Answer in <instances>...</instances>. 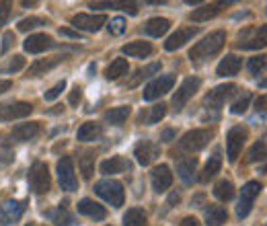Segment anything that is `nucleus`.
<instances>
[{
    "label": "nucleus",
    "mask_w": 267,
    "mask_h": 226,
    "mask_svg": "<svg viewBox=\"0 0 267 226\" xmlns=\"http://www.w3.org/2000/svg\"><path fill=\"white\" fill-rule=\"evenodd\" d=\"M224 43H226V33L224 31H214L208 37H204L202 41H197L189 50V60L191 62L208 60L210 56H214V54H218L220 50H222Z\"/></svg>",
    "instance_id": "1"
},
{
    "label": "nucleus",
    "mask_w": 267,
    "mask_h": 226,
    "mask_svg": "<svg viewBox=\"0 0 267 226\" xmlns=\"http://www.w3.org/2000/svg\"><path fill=\"white\" fill-rule=\"evenodd\" d=\"M95 194L99 198H103L107 203H111L113 208H121L123 206V185L119 181L115 179H103V181H97L95 183Z\"/></svg>",
    "instance_id": "2"
},
{
    "label": "nucleus",
    "mask_w": 267,
    "mask_h": 226,
    "mask_svg": "<svg viewBox=\"0 0 267 226\" xmlns=\"http://www.w3.org/2000/svg\"><path fill=\"white\" fill-rule=\"evenodd\" d=\"M27 181H29V187H31V191L35 196L48 194L50 187H52V177H50L48 165H45V163H33L31 169H29Z\"/></svg>",
    "instance_id": "3"
},
{
    "label": "nucleus",
    "mask_w": 267,
    "mask_h": 226,
    "mask_svg": "<svg viewBox=\"0 0 267 226\" xmlns=\"http://www.w3.org/2000/svg\"><path fill=\"white\" fill-rule=\"evenodd\" d=\"M265 33L267 27H249V29H242L237 37V48L238 50H259L265 45Z\"/></svg>",
    "instance_id": "4"
},
{
    "label": "nucleus",
    "mask_w": 267,
    "mask_h": 226,
    "mask_svg": "<svg viewBox=\"0 0 267 226\" xmlns=\"http://www.w3.org/2000/svg\"><path fill=\"white\" fill-rule=\"evenodd\" d=\"M249 138V132L247 128H242V126H235V128H230L228 136H226V154H228V163H237V158L242 150V146H245Z\"/></svg>",
    "instance_id": "5"
},
{
    "label": "nucleus",
    "mask_w": 267,
    "mask_h": 226,
    "mask_svg": "<svg viewBox=\"0 0 267 226\" xmlns=\"http://www.w3.org/2000/svg\"><path fill=\"white\" fill-rule=\"evenodd\" d=\"M200 86H202V81L197 76L185 78V81L181 83V86L175 90V95H173V109L181 111L185 105H187V101L197 93V88Z\"/></svg>",
    "instance_id": "6"
},
{
    "label": "nucleus",
    "mask_w": 267,
    "mask_h": 226,
    "mask_svg": "<svg viewBox=\"0 0 267 226\" xmlns=\"http://www.w3.org/2000/svg\"><path fill=\"white\" fill-rule=\"evenodd\" d=\"M261 189H263V185L259 183V181H249V183L240 189V199H238V206H237V216L238 218L249 216V212L253 208V201L261 194Z\"/></svg>",
    "instance_id": "7"
},
{
    "label": "nucleus",
    "mask_w": 267,
    "mask_h": 226,
    "mask_svg": "<svg viewBox=\"0 0 267 226\" xmlns=\"http://www.w3.org/2000/svg\"><path fill=\"white\" fill-rule=\"evenodd\" d=\"M212 140V132L210 130H191L187 134H183V138L179 140L181 150L187 152H197L208 146V142Z\"/></svg>",
    "instance_id": "8"
},
{
    "label": "nucleus",
    "mask_w": 267,
    "mask_h": 226,
    "mask_svg": "<svg viewBox=\"0 0 267 226\" xmlns=\"http://www.w3.org/2000/svg\"><path fill=\"white\" fill-rule=\"evenodd\" d=\"M58 179H60V187L64 191H76L78 189L72 156H62L60 161H58Z\"/></svg>",
    "instance_id": "9"
},
{
    "label": "nucleus",
    "mask_w": 267,
    "mask_h": 226,
    "mask_svg": "<svg viewBox=\"0 0 267 226\" xmlns=\"http://www.w3.org/2000/svg\"><path fill=\"white\" fill-rule=\"evenodd\" d=\"M173 85H175V74H162L142 90V97L144 101H154L162 95H167L169 90H173Z\"/></svg>",
    "instance_id": "10"
},
{
    "label": "nucleus",
    "mask_w": 267,
    "mask_h": 226,
    "mask_svg": "<svg viewBox=\"0 0 267 226\" xmlns=\"http://www.w3.org/2000/svg\"><path fill=\"white\" fill-rule=\"evenodd\" d=\"M237 90H238V86H237V85H220V86L212 88L210 93L206 95L204 103L208 105V109H220V107H222L232 95L237 93Z\"/></svg>",
    "instance_id": "11"
},
{
    "label": "nucleus",
    "mask_w": 267,
    "mask_h": 226,
    "mask_svg": "<svg viewBox=\"0 0 267 226\" xmlns=\"http://www.w3.org/2000/svg\"><path fill=\"white\" fill-rule=\"evenodd\" d=\"M27 208V201H17V199H6L0 203V224L8 226V224H15L23 212Z\"/></svg>",
    "instance_id": "12"
},
{
    "label": "nucleus",
    "mask_w": 267,
    "mask_h": 226,
    "mask_svg": "<svg viewBox=\"0 0 267 226\" xmlns=\"http://www.w3.org/2000/svg\"><path fill=\"white\" fill-rule=\"evenodd\" d=\"M33 105L25 101H15V103H2L0 105V121H13L31 115Z\"/></svg>",
    "instance_id": "13"
},
{
    "label": "nucleus",
    "mask_w": 267,
    "mask_h": 226,
    "mask_svg": "<svg viewBox=\"0 0 267 226\" xmlns=\"http://www.w3.org/2000/svg\"><path fill=\"white\" fill-rule=\"evenodd\" d=\"M107 23V17L105 15H74L72 17V25L78 29V31H87V33H95L99 31L103 25Z\"/></svg>",
    "instance_id": "14"
},
{
    "label": "nucleus",
    "mask_w": 267,
    "mask_h": 226,
    "mask_svg": "<svg viewBox=\"0 0 267 226\" xmlns=\"http://www.w3.org/2000/svg\"><path fill=\"white\" fill-rule=\"evenodd\" d=\"M158 154H160V146L156 142H150V140L138 142L136 144V150H134V156H136L138 165H142V167L150 165Z\"/></svg>",
    "instance_id": "15"
},
{
    "label": "nucleus",
    "mask_w": 267,
    "mask_h": 226,
    "mask_svg": "<svg viewBox=\"0 0 267 226\" xmlns=\"http://www.w3.org/2000/svg\"><path fill=\"white\" fill-rule=\"evenodd\" d=\"M23 48H25V52H29V54H41L45 50L56 48V41H54L52 35H48V33H35V35H29L25 39Z\"/></svg>",
    "instance_id": "16"
},
{
    "label": "nucleus",
    "mask_w": 267,
    "mask_h": 226,
    "mask_svg": "<svg viewBox=\"0 0 267 226\" xmlns=\"http://www.w3.org/2000/svg\"><path fill=\"white\" fill-rule=\"evenodd\" d=\"M197 33H200V29L197 27H185V29H177L173 35L165 41V50L167 52H175V50H179V48H183L187 41H191Z\"/></svg>",
    "instance_id": "17"
},
{
    "label": "nucleus",
    "mask_w": 267,
    "mask_h": 226,
    "mask_svg": "<svg viewBox=\"0 0 267 226\" xmlns=\"http://www.w3.org/2000/svg\"><path fill=\"white\" fill-rule=\"evenodd\" d=\"M150 179H152V187L156 194H162V191H167L171 185H173V173L169 165H158L152 169V173H150Z\"/></svg>",
    "instance_id": "18"
},
{
    "label": "nucleus",
    "mask_w": 267,
    "mask_h": 226,
    "mask_svg": "<svg viewBox=\"0 0 267 226\" xmlns=\"http://www.w3.org/2000/svg\"><path fill=\"white\" fill-rule=\"evenodd\" d=\"M41 134V126L39 121H27V123H19V126L13 128V138L17 142H29L35 140Z\"/></svg>",
    "instance_id": "19"
},
{
    "label": "nucleus",
    "mask_w": 267,
    "mask_h": 226,
    "mask_svg": "<svg viewBox=\"0 0 267 226\" xmlns=\"http://www.w3.org/2000/svg\"><path fill=\"white\" fill-rule=\"evenodd\" d=\"M64 60H66L64 56H54V58H43V60H37V62H33V64L29 66L27 76H29V78L41 76V74H45V72L54 70V68H56L58 64H62Z\"/></svg>",
    "instance_id": "20"
},
{
    "label": "nucleus",
    "mask_w": 267,
    "mask_h": 226,
    "mask_svg": "<svg viewBox=\"0 0 267 226\" xmlns=\"http://www.w3.org/2000/svg\"><path fill=\"white\" fill-rule=\"evenodd\" d=\"M132 169V163L125 161L123 156H111L107 161L101 163V173L103 175H118V173H125Z\"/></svg>",
    "instance_id": "21"
},
{
    "label": "nucleus",
    "mask_w": 267,
    "mask_h": 226,
    "mask_svg": "<svg viewBox=\"0 0 267 226\" xmlns=\"http://www.w3.org/2000/svg\"><path fill=\"white\" fill-rule=\"evenodd\" d=\"M78 214H85V216H89V218H92V220H105L107 210L103 208L101 203L85 198V199L78 201Z\"/></svg>",
    "instance_id": "22"
},
{
    "label": "nucleus",
    "mask_w": 267,
    "mask_h": 226,
    "mask_svg": "<svg viewBox=\"0 0 267 226\" xmlns=\"http://www.w3.org/2000/svg\"><path fill=\"white\" fill-rule=\"evenodd\" d=\"M226 4L224 2H210V4H202L200 8H195L193 13L189 15V19L191 21H195V23H204V21H210V19H214L220 10H222Z\"/></svg>",
    "instance_id": "23"
},
{
    "label": "nucleus",
    "mask_w": 267,
    "mask_h": 226,
    "mask_svg": "<svg viewBox=\"0 0 267 226\" xmlns=\"http://www.w3.org/2000/svg\"><path fill=\"white\" fill-rule=\"evenodd\" d=\"M204 216H206V224L208 226H222L228 220V212L222 206L208 203V206L204 208Z\"/></svg>",
    "instance_id": "24"
},
{
    "label": "nucleus",
    "mask_w": 267,
    "mask_h": 226,
    "mask_svg": "<svg viewBox=\"0 0 267 226\" xmlns=\"http://www.w3.org/2000/svg\"><path fill=\"white\" fill-rule=\"evenodd\" d=\"M195 173H197V161L195 158H183L177 165V175L185 185H191L195 181Z\"/></svg>",
    "instance_id": "25"
},
{
    "label": "nucleus",
    "mask_w": 267,
    "mask_h": 226,
    "mask_svg": "<svg viewBox=\"0 0 267 226\" xmlns=\"http://www.w3.org/2000/svg\"><path fill=\"white\" fill-rule=\"evenodd\" d=\"M220 169H222V154H220V150H216V152L210 156V161L206 163L204 171H202V175H200V181H202V183H208V181L214 179V177L220 173Z\"/></svg>",
    "instance_id": "26"
},
{
    "label": "nucleus",
    "mask_w": 267,
    "mask_h": 226,
    "mask_svg": "<svg viewBox=\"0 0 267 226\" xmlns=\"http://www.w3.org/2000/svg\"><path fill=\"white\" fill-rule=\"evenodd\" d=\"M240 64H242V62H240L238 56L230 54V56H226V58L218 64L216 74L222 76V78H226V76H235V74H238V70H240Z\"/></svg>",
    "instance_id": "27"
},
{
    "label": "nucleus",
    "mask_w": 267,
    "mask_h": 226,
    "mask_svg": "<svg viewBox=\"0 0 267 226\" xmlns=\"http://www.w3.org/2000/svg\"><path fill=\"white\" fill-rule=\"evenodd\" d=\"M171 29V21L165 17H152L148 19V23L144 25V31L148 33L150 37H160Z\"/></svg>",
    "instance_id": "28"
},
{
    "label": "nucleus",
    "mask_w": 267,
    "mask_h": 226,
    "mask_svg": "<svg viewBox=\"0 0 267 226\" xmlns=\"http://www.w3.org/2000/svg\"><path fill=\"white\" fill-rule=\"evenodd\" d=\"M121 52L125 56H130V58H148L152 54V45L148 41H132V43L123 45Z\"/></svg>",
    "instance_id": "29"
},
{
    "label": "nucleus",
    "mask_w": 267,
    "mask_h": 226,
    "mask_svg": "<svg viewBox=\"0 0 267 226\" xmlns=\"http://www.w3.org/2000/svg\"><path fill=\"white\" fill-rule=\"evenodd\" d=\"M101 134H103L101 123H97V121H87V123H83V126L78 128L76 138H78L80 142H90V140H97Z\"/></svg>",
    "instance_id": "30"
},
{
    "label": "nucleus",
    "mask_w": 267,
    "mask_h": 226,
    "mask_svg": "<svg viewBox=\"0 0 267 226\" xmlns=\"http://www.w3.org/2000/svg\"><path fill=\"white\" fill-rule=\"evenodd\" d=\"M130 107L127 105H121V107H113L109 111H105V121L111 123V126H123L127 115H130Z\"/></svg>",
    "instance_id": "31"
},
{
    "label": "nucleus",
    "mask_w": 267,
    "mask_h": 226,
    "mask_svg": "<svg viewBox=\"0 0 267 226\" xmlns=\"http://www.w3.org/2000/svg\"><path fill=\"white\" fill-rule=\"evenodd\" d=\"M127 70H130V64H127V60H125V58H118V60H113V62L107 66L105 76L109 78V81H118L119 76L127 74Z\"/></svg>",
    "instance_id": "32"
},
{
    "label": "nucleus",
    "mask_w": 267,
    "mask_h": 226,
    "mask_svg": "<svg viewBox=\"0 0 267 226\" xmlns=\"http://www.w3.org/2000/svg\"><path fill=\"white\" fill-rule=\"evenodd\" d=\"M123 226H146V212L142 208H130L123 214Z\"/></svg>",
    "instance_id": "33"
},
{
    "label": "nucleus",
    "mask_w": 267,
    "mask_h": 226,
    "mask_svg": "<svg viewBox=\"0 0 267 226\" xmlns=\"http://www.w3.org/2000/svg\"><path fill=\"white\" fill-rule=\"evenodd\" d=\"M48 216H50L58 226H70V224H74V222H76V220H74V216H72V214L62 206V203H60V208H56V210L48 212Z\"/></svg>",
    "instance_id": "34"
},
{
    "label": "nucleus",
    "mask_w": 267,
    "mask_h": 226,
    "mask_svg": "<svg viewBox=\"0 0 267 226\" xmlns=\"http://www.w3.org/2000/svg\"><path fill=\"white\" fill-rule=\"evenodd\" d=\"M214 196L220 201H230L232 198H235V185H232L230 181H226V179L218 181V183L214 185Z\"/></svg>",
    "instance_id": "35"
},
{
    "label": "nucleus",
    "mask_w": 267,
    "mask_h": 226,
    "mask_svg": "<svg viewBox=\"0 0 267 226\" xmlns=\"http://www.w3.org/2000/svg\"><path fill=\"white\" fill-rule=\"evenodd\" d=\"M80 173H83L85 179H90L92 173H95V150H87L80 156Z\"/></svg>",
    "instance_id": "36"
},
{
    "label": "nucleus",
    "mask_w": 267,
    "mask_h": 226,
    "mask_svg": "<svg viewBox=\"0 0 267 226\" xmlns=\"http://www.w3.org/2000/svg\"><path fill=\"white\" fill-rule=\"evenodd\" d=\"M158 70H160V64H158V62H154V64H148V66L140 68V70H138V72L134 74L132 81L127 83V86H138V85H140V83L144 81V78H150L152 74H156Z\"/></svg>",
    "instance_id": "37"
},
{
    "label": "nucleus",
    "mask_w": 267,
    "mask_h": 226,
    "mask_svg": "<svg viewBox=\"0 0 267 226\" xmlns=\"http://www.w3.org/2000/svg\"><path fill=\"white\" fill-rule=\"evenodd\" d=\"M92 8H119V10H127L130 15H138V4L134 2H92Z\"/></svg>",
    "instance_id": "38"
},
{
    "label": "nucleus",
    "mask_w": 267,
    "mask_h": 226,
    "mask_svg": "<svg viewBox=\"0 0 267 226\" xmlns=\"http://www.w3.org/2000/svg\"><path fill=\"white\" fill-rule=\"evenodd\" d=\"M251 93H249V90H245V93H242L237 101H235V103H232V107H230V111L232 113H235V115H240V113H245L247 109H249V103H251Z\"/></svg>",
    "instance_id": "39"
},
{
    "label": "nucleus",
    "mask_w": 267,
    "mask_h": 226,
    "mask_svg": "<svg viewBox=\"0 0 267 226\" xmlns=\"http://www.w3.org/2000/svg\"><path fill=\"white\" fill-rule=\"evenodd\" d=\"M265 158V140H259L253 144V148L247 154V163H257Z\"/></svg>",
    "instance_id": "40"
},
{
    "label": "nucleus",
    "mask_w": 267,
    "mask_h": 226,
    "mask_svg": "<svg viewBox=\"0 0 267 226\" xmlns=\"http://www.w3.org/2000/svg\"><path fill=\"white\" fill-rule=\"evenodd\" d=\"M41 25H45V21H43V19H39V17H29V19L19 21L17 29H19V31H23V33H27V31H33V29L41 27Z\"/></svg>",
    "instance_id": "41"
},
{
    "label": "nucleus",
    "mask_w": 267,
    "mask_h": 226,
    "mask_svg": "<svg viewBox=\"0 0 267 226\" xmlns=\"http://www.w3.org/2000/svg\"><path fill=\"white\" fill-rule=\"evenodd\" d=\"M265 62H267V58H265L263 54L251 58L249 64H247V66H249V72H251V74H261V72L265 70Z\"/></svg>",
    "instance_id": "42"
},
{
    "label": "nucleus",
    "mask_w": 267,
    "mask_h": 226,
    "mask_svg": "<svg viewBox=\"0 0 267 226\" xmlns=\"http://www.w3.org/2000/svg\"><path fill=\"white\" fill-rule=\"evenodd\" d=\"M165 115H167V105H165V103H158V105L152 107V111H150L148 123H150V126H152V123H158Z\"/></svg>",
    "instance_id": "43"
},
{
    "label": "nucleus",
    "mask_w": 267,
    "mask_h": 226,
    "mask_svg": "<svg viewBox=\"0 0 267 226\" xmlns=\"http://www.w3.org/2000/svg\"><path fill=\"white\" fill-rule=\"evenodd\" d=\"M123 31H125V19L123 17L111 19V23H109V33L111 35H121Z\"/></svg>",
    "instance_id": "44"
},
{
    "label": "nucleus",
    "mask_w": 267,
    "mask_h": 226,
    "mask_svg": "<svg viewBox=\"0 0 267 226\" xmlns=\"http://www.w3.org/2000/svg\"><path fill=\"white\" fill-rule=\"evenodd\" d=\"M64 88H66V81H60V83L54 85V86L48 90V93L43 95V99H45V101H54V99H58V97L62 95V90H64Z\"/></svg>",
    "instance_id": "45"
},
{
    "label": "nucleus",
    "mask_w": 267,
    "mask_h": 226,
    "mask_svg": "<svg viewBox=\"0 0 267 226\" xmlns=\"http://www.w3.org/2000/svg\"><path fill=\"white\" fill-rule=\"evenodd\" d=\"M21 68H25V58H23V56H13V60L6 64L4 72H19Z\"/></svg>",
    "instance_id": "46"
},
{
    "label": "nucleus",
    "mask_w": 267,
    "mask_h": 226,
    "mask_svg": "<svg viewBox=\"0 0 267 226\" xmlns=\"http://www.w3.org/2000/svg\"><path fill=\"white\" fill-rule=\"evenodd\" d=\"M80 99H83V88L76 85V86L70 90V95H68V103H70V105H78Z\"/></svg>",
    "instance_id": "47"
},
{
    "label": "nucleus",
    "mask_w": 267,
    "mask_h": 226,
    "mask_svg": "<svg viewBox=\"0 0 267 226\" xmlns=\"http://www.w3.org/2000/svg\"><path fill=\"white\" fill-rule=\"evenodd\" d=\"M8 15H10V4L8 2H0V27L6 25Z\"/></svg>",
    "instance_id": "48"
},
{
    "label": "nucleus",
    "mask_w": 267,
    "mask_h": 226,
    "mask_svg": "<svg viewBox=\"0 0 267 226\" xmlns=\"http://www.w3.org/2000/svg\"><path fill=\"white\" fill-rule=\"evenodd\" d=\"M2 41H4V43H2V54H6V52L10 50V45L15 43V33H13V31H6L4 37H2Z\"/></svg>",
    "instance_id": "49"
},
{
    "label": "nucleus",
    "mask_w": 267,
    "mask_h": 226,
    "mask_svg": "<svg viewBox=\"0 0 267 226\" xmlns=\"http://www.w3.org/2000/svg\"><path fill=\"white\" fill-rule=\"evenodd\" d=\"M179 226H200V222H197V218H193V216H185L179 222Z\"/></svg>",
    "instance_id": "50"
},
{
    "label": "nucleus",
    "mask_w": 267,
    "mask_h": 226,
    "mask_svg": "<svg viewBox=\"0 0 267 226\" xmlns=\"http://www.w3.org/2000/svg\"><path fill=\"white\" fill-rule=\"evenodd\" d=\"M60 35H64V37H72V39H78V41H80V33H78V31H70V29H60Z\"/></svg>",
    "instance_id": "51"
},
{
    "label": "nucleus",
    "mask_w": 267,
    "mask_h": 226,
    "mask_svg": "<svg viewBox=\"0 0 267 226\" xmlns=\"http://www.w3.org/2000/svg\"><path fill=\"white\" fill-rule=\"evenodd\" d=\"M173 138H175V130H165V132L160 134V140L162 142H171Z\"/></svg>",
    "instance_id": "52"
},
{
    "label": "nucleus",
    "mask_w": 267,
    "mask_h": 226,
    "mask_svg": "<svg viewBox=\"0 0 267 226\" xmlns=\"http://www.w3.org/2000/svg\"><path fill=\"white\" fill-rule=\"evenodd\" d=\"M10 86H13V83H10V81H0V95L6 93V90H8Z\"/></svg>",
    "instance_id": "53"
},
{
    "label": "nucleus",
    "mask_w": 267,
    "mask_h": 226,
    "mask_svg": "<svg viewBox=\"0 0 267 226\" xmlns=\"http://www.w3.org/2000/svg\"><path fill=\"white\" fill-rule=\"evenodd\" d=\"M265 101H267L265 97H259V99H257V111H261V113L265 111Z\"/></svg>",
    "instance_id": "54"
},
{
    "label": "nucleus",
    "mask_w": 267,
    "mask_h": 226,
    "mask_svg": "<svg viewBox=\"0 0 267 226\" xmlns=\"http://www.w3.org/2000/svg\"><path fill=\"white\" fill-rule=\"evenodd\" d=\"M179 199H181V196H179V194H173V196H171V199H169V203H175V201H179Z\"/></svg>",
    "instance_id": "55"
},
{
    "label": "nucleus",
    "mask_w": 267,
    "mask_h": 226,
    "mask_svg": "<svg viewBox=\"0 0 267 226\" xmlns=\"http://www.w3.org/2000/svg\"><path fill=\"white\" fill-rule=\"evenodd\" d=\"M27 226H33V224H27Z\"/></svg>",
    "instance_id": "56"
}]
</instances>
